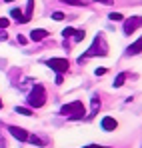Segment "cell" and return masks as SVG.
I'll use <instances>...</instances> for the list:
<instances>
[{
  "label": "cell",
  "mask_w": 142,
  "mask_h": 148,
  "mask_svg": "<svg viewBox=\"0 0 142 148\" xmlns=\"http://www.w3.org/2000/svg\"><path fill=\"white\" fill-rule=\"evenodd\" d=\"M96 54H100V56H106V54H108V44H106V40H104V36H102V34H98V36L94 38L92 46L86 50V54H84V56H80V58H78V62H82V60H86V58H90V56H96Z\"/></svg>",
  "instance_id": "cell-1"
},
{
  "label": "cell",
  "mask_w": 142,
  "mask_h": 148,
  "mask_svg": "<svg viewBox=\"0 0 142 148\" xmlns=\"http://www.w3.org/2000/svg\"><path fill=\"white\" fill-rule=\"evenodd\" d=\"M60 114L62 116H68L72 120H80L84 116V104L80 100H74V102H70V104H66V106L60 108Z\"/></svg>",
  "instance_id": "cell-2"
},
{
  "label": "cell",
  "mask_w": 142,
  "mask_h": 148,
  "mask_svg": "<svg viewBox=\"0 0 142 148\" xmlns=\"http://www.w3.org/2000/svg\"><path fill=\"white\" fill-rule=\"evenodd\" d=\"M26 102H28V106H34V108L44 106V102H46V92H44V88H42L40 84H34V88L30 90Z\"/></svg>",
  "instance_id": "cell-3"
},
{
  "label": "cell",
  "mask_w": 142,
  "mask_h": 148,
  "mask_svg": "<svg viewBox=\"0 0 142 148\" xmlns=\"http://www.w3.org/2000/svg\"><path fill=\"white\" fill-rule=\"evenodd\" d=\"M46 64L52 68V70H56L58 74H62V72L68 70V60H66V58H50Z\"/></svg>",
  "instance_id": "cell-4"
},
{
  "label": "cell",
  "mask_w": 142,
  "mask_h": 148,
  "mask_svg": "<svg viewBox=\"0 0 142 148\" xmlns=\"http://www.w3.org/2000/svg\"><path fill=\"white\" fill-rule=\"evenodd\" d=\"M142 26V16H132V18H128L126 22H124V32L126 34H132L134 30H138Z\"/></svg>",
  "instance_id": "cell-5"
},
{
  "label": "cell",
  "mask_w": 142,
  "mask_h": 148,
  "mask_svg": "<svg viewBox=\"0 0 142 148\" xmlns=\"http://www.w3.org/2000/svg\"><path fill=\"white\" fill-rule=\"evenodd\" d=\"M8 130H10V134H12L14 138H18V140H22V142L28 140V132H26L24 128H20V126H10Z\"/></svg>",
  "instance_id": "cell-6"
},
{
  "label": "cell",
  "mask_w": 142,
  "mask_h": 148,
  "mask_svg": "<svg viewBox=\"0 0 142 148\" xmlns=\"http://www.w3.org/2000/svg\"><path fill=\"white\" fill-rule=\"evenodd\" d=\"M100 126H102V130H106V132H112V130H116L118 122H116L112 116H104V118H102V122H100Z\"/></svg>",
  "instance_id": "cell-7"
},
{
  "label": "cell",
  "mask_w": 142,
  "mask_h": 148,
  "mask_svg": "<svg viewBox=\"0 0 142 148\" xmlns=\"http://www.w3.org/2000/svg\"><path fill=\"white\" fill-rule=\"evenodd\" d=\"M48 36L46 30H42V28H34L32 32H30V40H34V42H38V40H44Z\"/></svg>",
  "instance_id": "cell-8"
},
{
  "label": "cell",
  "mask_w": 142,
  "mask_h": 148,
  "mask_svg": "<svg viewBox=\"0 0 142 148\" xmlns=\"http://www.w3.org/2000/svg\"><path fill=\"white\" fill-rule=\"evenodd\" d=\"M142 52V38H138L136 42H132L128 50H126V54H130V56H134V54H140Z\"/></svg>",
  "instance_id": "cell-9"
},
{
  "label": "cell",
  "mask_w": 142,
  "mask_h": 148,
  "mask_svg": "<svg viewBox=\"0 0 142 148\" xmlns=\"http://www.w3.org/2000/svg\"><path fill=\"white\" fill-rule=\"evenodd\" d=\"M10 16H12L16 22H20V24H26V22H28V20H26V16L22 14V10H20V8H12V10H10Z\"/></svg>",
  "instance_id": "cell-10"
},
{
  "label": "cell",
  "mask_w": 142,
  "mask_h": 148,
  "mask_svg": "<svg viewBox=\"0 0 142 148\" xmlns=\"http://www.w3.org/2000/svg\"><path fill=\"white\" fill-rule=\"evenodd\" d=\"M100 108V100H98V96H92V110H90V114H88V118H92L96 114V110Z\"/></svg>",
  "instance_id": "cell-11"
},
{
  "label": "cell",
  "mask_w": 142,
  "mask_h": 148,
  "mask_svg": "<svg viewBox=\"0 0 142 148\" xmlns=\"http://www.w3.org/2000/svg\"><path fill=\"white\" fill-rule=\"evenodd\" d=\"M32 10H34V0H28V4H26V20H30L32 18Z\"/></svg>",
  "instance_id": "cell-12"
},
{
  "label": "cell",
  "mask_w": 142,
  "mask_h": 148,
  "mask_svg": "<svg viewBox=\"0 0 142 148\" xmlns=\"http://www.w3.org/2000/svg\"><path fill=\"white\" fill-rule=\"evenodd\" d=\"M14 110H16V114H22V116H30L32 114V110L30 108H24V106H16Z\"/></svg>",
  "instance_id": "cell-13"
},
{
  "label": "cell",
  "mask_w": 142,
  "mask_h": 148,
  "mask_svg": "<svg viewBox=\"0 0 142 148\" xmlns=\"http://www.w3.org/2000/svg\"><path fill=\"white\" fill-rule=\"evenodd\" d=\"M124 80H126V74H124V72L118 74V76H116V80H114V88H120V86L124 84Z\"/></svg>",
  "instance_id": "cell-14"
},
{
  "label": "cell",
  "mask_w": 142,
  "mask_h": 148,
  "mask_svg": "<svg viewBox=\"0 0 142 148\" xmlns=\"http://www.w3.org/2000/svg\"><path fill=\"white\" fill-rule=\"evenodd\" d=\"M84 36H86V32H84V30H74V42L84 40Z\"/></svg>",
  "instance_id": "cell-15"
},
{
  "label": "cell",
  "mask_w": 142,
  "mask_h": 148,
  "mask_svg": "<svg viewBox=\"0 0 142 148\" xmlns=\"http://www.w3.org/2000/svg\"><path fill=\"white\" fill-rule=\"evenodd\" d=\"M108 18H110V20H112V22H120V20H124V16H122V14H120V12H112V14H110V16H108Z\"/></svg>",
  "instance_id": "cell-16"
},
{
  "label": "cell",
  "mask_w": 142,
  "mask_h": 148,
  "mask_svg": "<svg viewBox=\"0 0 142 148\" xmlns=\"http://www.w3.org/2000/svg\"><path fill=\"white\" fill-rule=\"evenodd\" d=\"M28 140H30L32 144H36V146H44V142H42L38 136H28Z\"/></svg>",
  "instance_id": "cell-17"
},
{
  "label": "cell",
  "mask_w": 142,
  "mask_h": 148,
  "mask_svg": "<svg viewBox=\"0 0 142 148\" xmlns=\"http://www.w3.org/2000/svg\"><path fill=\"white\" fill-rule=\"evenodd\" d=\"M72 34H74V28H64V30H62V36H64V38H70Z\"/></svg>",
  "instance_id": "cell-18"
},
{
  "label": "cell",
  "mask_w": 142,
  "mask_h": 148,
  "mask_svg": "<svg viewBox=\"0 0 142 148\" xmlns=\"http://www.w3.org/2000/svg\"><path fill=\"white\" fill-rule=\"evenodd\" d=\"M52 20L60 22V20H64V14H62V12H54V14H52Z\"/></svg>",
  "instance_id": "cell-19"
},
{
  "label": "cell",
  "mask_w": 142,
  "mask_h": 148,
  "mask_svg": "<svg viewBox=\"0 0 142 148\" xmlns=\"http://www.w3.org/2000/svg\"><path fill=\"white\" fill-rule=\"evenodd\" d=\"M62 2H66V4H72V6H82V4H84L82 0H62Z\"/></svg>",
  "instance_id": "cell-20"
},
{
  "label": "cell",
  "mask_w": 142,
  "mask_h": 148,
  "mask_svg": "<svg viewBox=\"0 0 142 148\" xmlns=\"http://www.w3.org/2000/svg\"><path fill=\"white\" fill-rule=\"evenodd\" d=\"M8 24H10V22H8L6 18H2V16H0V28H8Z\"/></svg>",
  "instance_id": "cell-21"
},
{
  "label": "cell",
  "mask_w": 142,
  "mask_h": 148,
  "mask_svg": "<svg viewBox=\"0 0 142 148\" xmlns=\"http://www.w3.org/2000/svg\"><path fill=\"white\" fill-rule=\"evenodd\" d=\"M102 74H106V68H96V76H102Z\"/></svg>",
  "instance_id": "cell-22"
},
{
  "label": "cell",
  "mask_w": 142,
  "mask_h": 148,
  "mask_svg": "<svg viewBox=\"0 0 142 148\" xmlns=\"http://www.w3.org/2000/svg\"><path fill=\"white\" fill-rule=\"evenodd\" d=\"M62 82H64V78H62V74H58L56 76V84H62Z\"/></svg>",
  "instance_id": "cell-23"
},
{
  "label": "cell",
  "mask_w": 142,
  "mask_h": 148,
  "mask_svg": "<svg viewBox=\"0 0 142 148\" xmlns=\"http://www.w3.org/2000/svg\"><path fill=\"white\" fill-rule=\"evenodd\" d=\"M18 44H26V38H24V36H20V34H18Z\"/></svg>",
  "instance_id": "cell-24"
},
{
  "label": "cell",
  "mask_w": 142,
  "mask_h": 148,
  "mask_svg": "<svg viewBox=\"0 0 142 148\" xmlns=\"http://www.w3.org/2000/svg\"><path fill=\"white\" fill-rule=\"evenodd\" d=\"M6 38H8V36H6V32H2V30H0V40H6Z\"/></svg>",
  "instance_id": "cell-25"
},
{
  "label": "cell",
  "mask_w": 142,
  "mask_h": 148,
  "mask_svg": "<svg viewBox=\"0 0 142 148\" xmlns=\"http://www.w3.org/2000/svg\"><path fill=\"white\" fill-rule=\"evenodd\" d=\"M94 2H100V4H110L112 0H94Z\"/></svg>",
  "instance_id": "cell-26"
},
{
  "label": "cell",
  "mask_w": 142,
  "mask_h": 148,
  "mask_svg": "<svg viewBox=\"0 0 142 148\" xmlns=\"http://www.w3.org/2000/svg\"><path fill=\"white\" fill-rule=\"evenodd\" d=\"M86 148H102V146H94V144H90V146H86Z\"/></svg>",
  "instance_id": "cell-27"
},
{
  "label": "cell",
  "mask_w": 142,
  "mask_h": 148,
  "mask_svg": "<svg viewBox=\"0 0 142 148\" xmlns=\"http://www.w3.org/2000/svg\"><path fill=\"white\" fill-rule=\"evenodd\" d=\"M4 2H14V0H4Z\"/></svg>",
  "instance_id": "cell-28"
},
{
  "label": "cell",
  "mask_w": 142,
  "mask_h": 148,
  "mask_svg": "<svg viewBox=\"0 0 142 148\" xmlns=\"http://www.w3.org/2000/svg\"><path fill=\"white\" fill-rule=\"evenodd\" d=\"M0 108H2V98H0Z\"/></svg>",
  "instance_id": "cell-29"
}]
</instances>
